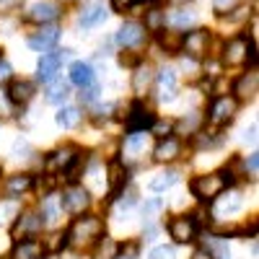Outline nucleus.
<instances>
[{
  "label": "nucleus",
  "mask_w": 259,
  "mask_h": 259,
  "mask_svg": "<svg viewBox=\"0 0 259 259\" xmlns=\"http://www.w3.org/2000/svg\"><path fill=\"white\" fill-rule=\"evenodd\" d=\"M148 259H177V251H174V246H156L148 254Z\"/></svg>",
  "instance_id": "obj_40"
},
{
  "label": "nucleus",
  "mask_w": 259,
  "mask_h": 259,
  "mask_svg": "<svg viewBox=\"0 0 259 259\" xmlns=\"http://www.w3.org/2000/svg\"><path fill=\"white\" fill-rule=\"evenodd\" d=\"M256 85H259V75H256V70H251V73H244L239 80H236V85H233V99L236 101H246V99H254V94H256Z\"/></svg>",
  "instance_id": "obj_20"
},
{
  "label": "nucleus",
  "mask_w": 259,
  "mask_h": 259,
  "mask_svg": "<svg viewBox=\"0 0 259 259\" xmlns=\"http://www.w3.org/2000/svg\"><path fill=\"white\" fill-rule=\"evenodd\" d=\"M41 221L45 226H55L62 215V202H60V194H47L45 200H41Z\"/></svg>",
  "instance_id": "obj_23"
},
{
  "label": "nucleus",
  "mask_w": 259,
  "mask_h": 259,
  "mask_svg": "<svg viewBox=\"0 0 259 259\" xmlns=\"http://www.w3.org/2000/svg\"><path fill=\"white\" fill-rule=\"evenodd\" d=\"M192 259H212V254H210V251L202 246V249H197V251L192 254Z\"/></svg>",
  "instance_id": "obj_50"
},
{
  "label": "nucleus",
  "mask_w": 259,
  "mask_h": 259,
  "mask_svg": "<svg viewBox=\"0 0 259 259\" xmlns=\"http://www.w3.org/2000/svg\"><path fill=\"white\" fill-rule=\"evenodd\" d=\"M18 205L16 202H0V226H8L11 221H16V215H18Z\"/></svg>",
  "instance_id": "obj_38"
},
{
  "label": "nucleus",
  "mask_w": 259,
  "mask_h": 259,
  "mask_svg": "<svg viewBox=\"0 0 259 259\" xmlns=\"http://www.w3.org/2000/svg\"><path fill=\"white\" fill-rule=\"evenodd\" d=\"M138 256V244H130V246H119L114 259H135Z\"/></svg>",
  "instance_id": "obj_44"
},
{
  "label": "nucleus",
  "mask_w": 259,
  "mask_h": 259,
  "mask_svg": "<svg viewBox=\"0 0 259 259\" xmlns=\"http://www.w3.org/2000/svg\"><path fill=\"white\" fill-rule=\"evenodd\" d=\"M138 0H112V6L117 8V11H124V8H130V6H135Z\"/></svg>",
  "instance_id": "obj_48"
},
{
  "label": "nucleus",
  "mask_w": 259,
  "mask_h": 259,
  "mask_svg": "<svg viewBox=\"0 0 259 259\" xmlns=\"http://www.w3.org/2000/svg\"><path fill=\"white\" fill-rule=\"evenodd\" d=\"M145 140H148L145 130H135V133H130V135L124 138V156L140 153V150L145 148Z\"/></svg>",
  "instance_id": "obj_29"
},
{
  "label": "nucleus",
  "mask_w": 259,
  "mask_h": 259,
  "mask_svg": "<svg viewBox=\"0 0 259 259\" xmlns=\"http://www.w3.org/2000/svg\"><path fill=\"white\" fill-rule=\"evenodd\" d=\"M13 112H16V104L8 99L6 91H0V117H11Z\"/></svg>",
  "instance_id": "obj_41"
},
{
  "label": "nucleus",
  "mask_w": 259,
  "mask_h": 259,
  "mask_svg": "<svg viewBox=\"0 0 259 259\" xmlns=\"http://www.w3.org/2000/svg\"><path fill=\"white\" fill-rule=\"evenodd\" d=\"M145 39H148V31H145L143 24H138V21H124V24L119 26V31H117V45L124 47V50L140 47Z\"/></svg>",
  "instance_id": "obj_10"
},
{
  "label": "nucleus",
  "mask_w": 259,
  "mask_h": 259,
  "mask_svg": "<svg viewBox=\"0 0 259 259\" xmlns=\"http://www.w3.org/2000/svg\"><path fill=\"white\" fill-rule=\"evenodd\" d=\"M124 184H127V166L117 158L109 163V189L114 197L119 194V189H124Z\"/></svg>",
  "instance_id": "obj_26"
},
{
  "label": "nucleus",
  "mask_w": 259,
  "mask_h": 259,
  "mask_svg": "<svg viewBox=\"0 0 259 259\" xmlns=\"http://www.w3.org/2000/svg\"><path fill=\"white\" fill-rule=\"evenodd\" d=\"M254 62V45L246 39V36H236L231 39L226 50H223V62L231 65V68H239V65H246V62Z\"/></svg>",
  "instance_id": "obj_3"
},
{
  "label": "nucleus",
  "mask_w": 259,
  "mask_h": 259,
  "mask_svg": "<svg viewBox=\"0 0 259 259\" xmlns=\"http://www.w3.org/2000/svg\"><path fill=\"white\" fill-rule=\"evenodd\" d=\"M11 259H45V246L39 239H21L16 241Z\"/></svg>",
  "instance_id": "obj_17"
},
{
  "label": "nucleus",
  "mask_w": 259,
  "mask_h": 259,
  "mask_svg": "<svg viewBox=\"0 0 259 259\" xmlns=\"http://www.w3.org/2000/svg\"><path fill=\"white\" fill-rule=\"evenodd\" d=\"M60 202H62V207L68 210V212H73V215H83V210L91 205V192L85 189L83 184H70L68 189H65L62 194H60Z\"/></svg>",
  "instance_id": "obj_5"
},
{
  "label": "nucleus",
  "mask_w": 259,
  "mask_h": 259,
  "mask_svg": "<svg viewBox=\"0 0 259 259\" xmlns=\"http://www.w3.org/2000/svg\"><path fill=\"white\" fill-rule=\"evenodd\" d=\"M101 233H104V221L99 215H83V218L73 221V226L65 233V239L75 249H85V246L96 244L101 239Z\"/></svg>",
  "instance_id": "obj_1"
},
{
  "label": "nucleus",
  "mask_w": 259,
  "mask_h": 259,
  "mask_svg": "<svg viewBox=\"0 0 259 259\" xmlns=\"http://www.w3.org/2000/svg\"><path fill=\"white\" fill-rule=\"evenodd\" d=\"M150 85H153V70L148 68V65H135V73H133V91L138 99H143Z\"/></svg>",
  "instance_id": "obj_22"
},
{
  "label": "nucleus",
  "mask_w": 259,
  "mask_h": 259,
  "mask_svg": "<svg viewBox=\"0 0 259 259\" xmlns=\"http://www.w3.org/2000/svg\"><path fill=\"white\" fill-rule=\"evenodd\" d=\"M244 140H246V143H249V140H251V143L256 140V124H251V130H246V133H244Z\"/></svg>",
  "instance_id": "obj_51"
},
{
  "label": "nucleus",
  "mask_w": 259,
  "mask_h": 259,
  "mask_svg": "<svg viewBox=\"0 0 259 259\" xmlns=\"http://www.w3.org/2000/svg\"><path fill=\"white\" fill-rule=\"evenodd\" d=\"M21 153H31V148H29L26 140H16V145H13V156L21 158Z\"/></svg>",
  "instance_id": "obj_47"
},
{
  "label": "nucleus",
  "mask_w": 259,
  "mask_h": 259,
  "mask_svg": "<svg viewBox=\"0 0 259 259\" xmlns=\"http://www.w3.org/2000/svg\"><path fill=\"white\" fill-rule=\"evenodd\" d=\"M207 47H210V34L207 29H194L189 31L187 36H182V50L189 55V57H205L207 55Z\"/></svg>",
  "instance_id": "obj_12"
},
{
  "label": "nucleus",
  "mask_w": 259,
  "mask_h": 259,
  "mask_svg": "<svg viewBox=\"0 0 259 259\" xmlns=\"http://www.w3.org/2000/svg\"><path fill=\"white\" fill-rule=\"evenodd\" d=\"M161 207H163V202H161V200H148V202L143 205V215H145V218H150V215H156Z\"/></svg>",
  "instance_id": "obj_45"
},
{
  "label": "nucleus",
  "mask_w": 259,
  "mask_h": 259,
  "mask_svg": "<svg viewBox=\"0 0 259 259\" xmlns=\"http://www.w3.org/2000/svg\"><path fill=\"white\" fill-rule=\"evenodd\" d=\"M75 153H78V148H73V145H62V148L52 150V153L47 156V171H50V174L65 171V168H68V163L75 158Z\"/></svg>",
  "instance_id": "obj_18"
},
{
  "label": "nucleus",
  "mask_w": 259,
  "mask_h": 259,
  "mask_svg": "<svg viewBox=\"0 0 259 259\" xmlns=\"http://www.w3.org/2000/svg\"><path fill=\"white\" fill-rule=\"evenodd\" d=\"M57 39H60V29L57 26H47V29H41L39 34L29 36V47L36 50V52H50L57 45Z\"/></svg>",
  "instance_id": "obj_19"
},
{
  "label": "nucleus",
  "mask_w": 259,
  "mask_h": 259,
  "mask_svg": "<svg viewBox=\"0 0 259 259\" xmlns=\"http://www.w3.org/2000/svg\"><path fill=\"white\" fill-rule=\"evenodd\" d=\"M70 55V50H57V52H47V55H41L39 65H36V78L41 83H50L57 78V70H60V65L62 60Z\"/></svg>",
  "instance_id": "obj_9"
},
{
  "label": "nucleus",
  "mask_w": 259,
  "mask_h": 259,
  "mask_svg": "<svg viewBox=\"0 0 259 259\" xmlns=\"http://www.w3.org/2000/svg\"><path fill=\"white\" fill-rule=\"evenodd\" d=\"M153 83H156V91H158V101L171 104V101L177 99V91H179L177 70H171V68H161V70H158V75H153Z\"/></svg>",
  "instance_id": "obj_8"
},
{
  "label": "nucleus",
  "mask_w": 259,
  "mask_h": 259,
  "mask_svg": "<svg viewBox=\"0 0 259 259\" xmlns=\"http://www.w3.org/2000/svg\"><path fill=\"white\" fill-rule=\"evenodd\" d=\"M205 249L212 254V259H231V249H228V244L223 239H210L205 244Z\"/></svg>",
  "instance_id": "obj_36"
},
{
  "label": "nucleus",
  "mask_w": 259,
  "mask_h": 259,
  "mask_svg": "<svg viewBox=\"0 0 259 259\" xmlns=\"http://www.w3.org/2000/svg\"><path fill=\"white\" fill-rule=\"evenodd\" d=\"M212 202H215V210H212L215 218H221V215H236V212L244 207V197H241V192H236V189H231L228 194L223 189Z\"/></svg>",
  "instance_id": "obj_13"
},
{
  "label": "nucleus",
  "mask_w": 259,
  "mask_h": 259,
  "mask_svg": "<svg viewBox=\"0 0 259 259\" xmlns=\"http://www.w3.org/2000/svg\"><path fill=\"white\" fill-rule=\"evenodd\" d=\"M60 16V6L52 3V0H41V3H34L26 13L29 21H34V24H50V21H55Z\"/></svg>",
  "instance_id": "obj_16"
},
{
  "label": "nucleus",
  "mask_w": 259,
  "mask_h": 259,
  "mask_svg": "<svg viewBox=\"0 0 259 259\" xmlns=\"http://www.w3.org/2000/svg\"><path fill=\"white\" fill-rule=\"evenodd\" d=\"M41 228H45V221H41L39 212H18L11 226V236H13V241L34 239L36 233H41Z\"/></svg>",
  "instance_id": "obj_4"
},
{
  "label": "nucleus",
  "mask_w": 259,
  "mask_h": 259,
  "mask_svg": "<svg viewBox=\"0 0 259 259\" xmlns=\"http://www.w3.org/2000/svg\"><path fill=\"white\" fill-rule=\"evenodd\" d=\"M143 239H145V241H153V239H156V228H153V226H148L145 233H143Z\"/></svg>",
  "instance_id": "obj_52"
},
{
  "label": "nucleus",
  "mask_w": 259,
  "mask_h": 259,
  "mask_svg": "<svg viewBox=\"0 0 259 259\" xmlns=\"http://www.w3.org/2000/svg\"><path fill=\"white\" fill-rule=\"evenodd\" d=\"M236 109H239V101H236L233 96H215L210 101V109H207V119L212 124H228L236 114Z\"/></svg>",
  "instance_id": "obj_7"
},
{
  "label": "nucleus",
  "mask_w": 259,
  "mask_h": 259,
  "mask_svg": "<svg viewBox=\"0 0 259 259\" xmlns=\"http://www.w3.org/2000/svg\"><path fill=\"white\" fill-rule=\"evenodd\" d=\"M70 83L78 85V89H85V85L96 83L94 68H91L89 62H83V60H75V62L70 65Z\"/></svg>",
  "instance_id": "obj_21"
},
{
  "label": "nucleus",
  "mask_w": 259,
  "mask_h": 259,
  "mask_svg": "<svg viewBox=\"0 0 259 259\" xmlns=\"http://www.w3.org/2000/svg\"><path fill=\"white\" fill-rule=\"evenodd\" d=\"M119 62H122V65H127V68H133V65H138V57L124 55V52H122V55H119Z\"/></svg>",
  "instance_id": "obj_49"
},
{
  "label": "nucleus",
  "mask_w": 259,
  "mask_h": 259,
  "mask_svg": "<svg viewBox=\"0 0 259 259\" xmlns=\"http://www.w3.org/2000/svg\"><path fill=\"white\" fill-rule=\"evenodd\" d=\"M156 122V114L148 109V106L138 99L133 106H130V114L124 117V127L127 133H135V130H150V124Z\"/></svg>",
  "instance_id": "obj_11"
},
{
  "label": "nucleus",
  "mask_w": 259,
  "mask_h": 259,
  "mask_svg": "<svg viewBox=\"0 0 259 259\" xmlns=\"http://www.w3.org/2000/svg\"><path fill=\"white\" fill-rule=\"evenodd\" d=\"M182 156V140L174 135H166L158 140V145L153 148V161L156 163H171Z\"/></svg>",
  "instance_id": "obj_14"
},
{
  "label": "nucleus",
  "mask_w": 259,
  "mask_h": 259,
  "mask_svg": "<svg viewBox=\"0 0 259 259\" xmlns=\"http://www.w3.org/2000/svg\"><path fill=\"white\" fill-rule=\"evenodd\" d=\"M104 18H106V8H104L101 0H96V3H91V6L83 8V13H80V26H83V29H91V26L101 24Z\"/></svg>",
  "instance_id": "obj_25"
},
{
  "label": "nucleus",
  "mask_w": 259,
  "mask_h": 259,
  "mask_svg": "<svg viewBox=\"0 0 259 259\" xmlns=\"http://www.w3.org/2000/svg\"><path fill=\"white\" fill-rule=\"evenodd\" d=\"M117 249H119V244L114 239H109V236H104V239L96 241V249H94V256L91 259H114L117 256Z\"/></svg>",
  "instance_id": "obj_28"
},
{
  "label": "nucleus",
  "mask_w": 259,
  "mask_h": 259,
  "mask_svg": "<svg viewBox=\"0 0 259 259\" xmlns=\"http://www.w3.org/2000/svg\"><path fill=\"white\" fill-rule=\"evenodd\" d=\"M179 182V174H177V171H163V174H158L156 179H150V189H153V192H166L168 187H174Z\"/></svg>",
  "instance_id": "obj_33"
},
{
  "label": "nucleus",
  "mask_w": 259,
  "mask_h": 259,
  "mask_svg": "<svg viewBox=\"0 0 259 259\" xmlns=\"http://www.w3.org/2000/svg\"><path fill=\"white\" fill-rule=\"evenodd\" d=\"M233 182H236L233 174H231L228 168H223V171H215V174H202V177H197V179H192L189 189H192V194H194L200 202H212V200L218 197L223 189H228Z\"/></svg>",
  "instance_id": "obj_2"
},
{
  "label": "nucleus",
  "mask_w": 259,
  "mask_h": 259,
  "mask_svg": "<svg viewBox=\"0 0 259 259\" xmlns=\"http://www.w3.org/2000/svg\"><path fill=\"white\" fill-rule=\"evenodd\" d=\"M80 99H83V104H94L99 99V85L91 83V85H85V89H80Z\"/></svg>",
  "instance_id": "obj_42"
},
{
  "label": "nucleus",
  "mask_w": 259,
  "mask_h": 259,
  "mask_svg": "<svg viewBox=\"0 0 259 259\" xmlns=\"http://www.w3.org/2000/svg\"><path fill=\"white\" fill-rule=\"evenodd\" d=\"M31 187H34V177H29V174H16V177H11V179L6 182V194H8L11 200H16V197H21V194H26Z\"/></svg>",
  "instance_id": "obj_24"
},
{
  "label": "nucleus",
  "mask_w": 259,
  "mask_h": 259,
  "mask_svg": "<svg viewBox=\"0 0 259 259\" xmlns=\"http://www.w3.org/2000/svg\"><path fill=\"white\" fill-rule=\"evenodd\" d=\"M168 21H171V26H174V29H187V26L194 24V13L192 11H174L168 16Z\"/></svg>",
  "instance_id": "obj_37"
},
{
  "label": "nucleus",
  "mask_w": 259,
  "mask_h": 259,
  "mask_svg": "<svg viewBox=\"0 0 259 259\" xmlns=\"http://www.w3.org/2000/svg\"><path fill=\"white\" fill-rule=\"evenodd\" d=\"M55 122L62 130H73V127H78L83 122V112L78 109V106H62V109L57 112V117H55Z\"/></svg>",
  "instance_id": "obj_27"
},
{
  "label": "nucleus",
  "mask_w": 259,
  "mask_h": 259,
  "mask_svg": "<svg viewBox=\"0 0 259 259\" xmlns=\"http://www.w3.org/2000/svg\"><path fill=\"white\" fill-rule=\"evenodd\" d=\"M168 236L177 244H192L197 239V221L192 215H177L168 221Z\"/></svg>",
  "instance_id": "obj_6"
},
{
  "label": "nucleus",
  "mask_w": 259,
  "mask_h": 259,
  "mask_svg": "<svg viewBox=\"0 0 259 259\" xmlns=\"http://www.w3.org/2000/svg\"><path fill=\"white\" fill-rule=\"evenodd\" d=\"M249 16H251V8H249V6H236V8L228 13V21H231V24H244Z\"/></svg>",
  "instance_id": "obj_39"
},
{
  "label": "nucleus",
  "mask_w": 259,
  "mask_h": 259,
  "mask_svg": "<svg viewBox=\"0 0 259 259\" xmlns=\"http://www.w3.org/2000/svg\"><path fill=\"white\" fill-rule=\"evenodd\" d=\"M11 78H13V68H11V62L0 57V83H6V80H11Z\"/></svg>",
  "instance_id": "obj_46"
},
{
  "label": "nucleus",
  "mask_w": 259,
  "mask_h": 259,
  "mask_svg": "<svg viewBox=\"0 0 259 259\" xmlns=\"http://www.w3.org/2000/svg\"><path fill=\"white\" fill-rule=\"evenodd\" d=\"M68 99V83L62 80H50V89H47V101L50 104H60Z\"/></svg>",
  "instance_id": "obj_34"
},
{
  "label": "nucleus",
  "mask_w": 259,
  "mask_h": 259,
  "mask_svg": "<svg viewBox=\"0 0 259 259\" xmlns=\"http://www.w3.org/2000/svg\"><path fill=\"white\" fill-rule=\"evenodd\" d=\"M158 41L166 52H179L182 50V31H158Z\"/></svg>",
  "instance_id": "obj_32"
},
{
  "label": "nucleus",
  "mask_w": 259,
  "mask_h": 259,
  "mask_svg": "<svg viewBox=\"0 0 259 259\" xmlns=\"http://www.w3.org/2000/svg\"><path fill=\"white\" fill-rule=\"evenodd\" d=\"M200 124H202V114L192 112V114H187L177 122V130H179V135H194L200 130Z\"/></svg>",
  "instance_id": "obj_30"
},
{
  "label": "nucleus",
  "mask_w": 259,
  "mask_h": 259,
  "mask_svg": "<svg viewBox=\"0 0 259 259\" xmlns=\"http://www.w3.org/2000/svg\"><path fill=\"white\" fill-rule=\"evenodd\" d=\"M244 171L249 177H256L259 174V153H251L246 161H244Z\"/></svg>",
  "instance_id": "obj_43"
},
{
  "label": "nucleus",
  "mask_w": 259,
  "mask_h": 259,
  "mask_svg": "<svg viewBox=\"0 0 259 259\" xmlns=\"http://www.w3.org/2000/svg\"><path fill=\"white\" fill-rule=\"evenodd\" d=\"M8 99L16 104V106H26L31 99H34V94H36V85L31 83V80H13L11 78V85H8Z\"/></svg>",
  "instance_id": "obj_15"
},
{
  "label": "nucleus",
  "mask_w": 259,
  "mask_h": 259,
  "mask_svg": "<svg viewBox=\"0 0 259 259\" xmlns=\"http://www.w3.org/2000/svg\"><path fill=\"white\" fill-rule=\"evenodd\" d=\"M83 171H85V156L83 153H75V158L68 163V168H65L62 174H65V179H68L70 184H75L83 177Z\"/></svg>",
  "instance_id": "obj_31"
},
{
  "label": "nucleus",
  "mask_w": 259,
  "mask_h": 259,
  "mask_svg": "<svg viewBox=\"0 0 259 259\" xmlns=\"http://www.w3.org/2000/svg\"><path fill=\"white\" fill-rule=\"evenodd\" d=\"M143 26H145V31H161L166 26V13L163 11H148Z\"/></svg>",
  "instance_id": "obj_35"
}]
</instances>
